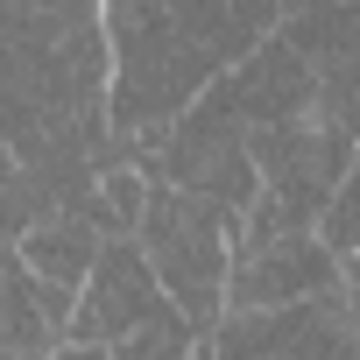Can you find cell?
<instances>
[{
    "label": "cell",
    "mask_w": 360,
    "mask_h": 360,
    "mask_svg": "<svg viewBox=\"0 0 360 360\" xmlns=\"http://www.w3.org/2000/svg\"><path fill=\"white\" fill-rule=\"evenodd\" d=\"M141 169L169 176V184H184V191H198V198H212L240 219L262 205V162H255V141H248V120H240L226 78L212 92H198L162 127V141L141 155Z\"/></svg>",
    "instance_id": "obj_4"
},
{
    "label": "cell",
    "mask_w": 360,
    "mask_h": 360,
    "mask_svg": "<svg viewBox=\"0 0 360 360\" xmlns=\"http://www.w3.org/2000/svg\"><path fill=\"white\" fill-rule=\"evenodd\" d=\"M184 8H191V22H198L233 64L283 29V0H184Z\"/></svg>",
    "instance_id": "obj_9"
},
{
    "label": "cell",
    "mask_w": 360,
    "mask_h": 360,
    "mask_svg": "<svg viewBox=\"0 0 360 360\" xmlns=\"http://www.w3.org/2000/svg\"><path fill=\"white\" fill-rule=\"evenodd\" d=\"M205 353H311V360H360V325L346 311V283L297 297V304H233Z\"/></svg>",
    "instance_id": "obj_5"
},
{
    "label": "cell",
    "mask_w": 360,
    "mask_h": 360,
    "mask_svg": "<svg viewBox=\"0 0 360 360\" xmlns=\"http://www.w3.org/2000/svg\"><path fill=\"white\" fill-rule=\"evenodd\" d=\"M318 233H325L339 255H360V148H353V162H346V176H339V191H332L325 212H318Z\"/></svg>",
    "instance_id": "obj_10"
},
{
    "label": "cell",
    "mask_w": 360,
    "mask_h": 360,
    "mask_svg": "<svg viewBox=\"0 0 360 360\" xmlns=\"http://www.w3.org/2000/svg\"><path fill=\"white\" fill-rule=\"evenodd\" d=\"M325 8H360V0H283V22H297V15H325Z\"/></svg>",
    "instance_id": "obj_11"
},
{
    "label": "cell",
    "mask_w": 360,
    "mask_h": 360,
    "mask_svg": "<svg viewBox=\"0 0 360 360\" xmlns=\"http://www.w3.org/2000/svg\"><path fill=\"white\" fill-rule=\"evenodd\" d=\"M71 339L106 346L113 360H184L205 353V332L191 325V311L169 297V283L155 276L141 233H113L78 290V325Z\"/></svg>",
    "instance_id": "obj_2"
},
{
    "label": "cell",
    "mask_w": 360,
    "mask_h": 360,
    "mask_svg": "<svg viewBox=\"0 0 360 360\" xmlns=\"http://www.w3.org/2000/svg\"><path fill=\"white\" fill-rule=\"evenodd\" d=\"M106 8H120V0H106Z\"/></svg>",
    "instance_id": "obj_13"
},
{
    "label": "cell",
    "mask_w": 360,
    "mask_h": 360,
    "mask_svg": "<svg viewBox=\"0 0 360 360\" xmlns=\"http://www.w3.org/2000/svg\"><path fill=\"white\" fill-rule=\"evenodd\" d=\"M106 29H113V134L120 155L141 162L176 113L233 71V57L191 22L184 0H120L106 8Z\"/></svg>",
    "instance_id": "obj_1"
},
{
    "label": "cell",
    "mask_w": 360,
    "mask_h": 360,
    "mask_svg": "<svg viewBox=\"0 0 360 360\" xmlns=\"http://www.w3.org/2000/svg\"><path fill=\"white\" fill-rule=\"evenodd\" d=\"M339 283H346V255L318 226H240L226 311L233 304H297V297H318Z\"/></svg>",
    "instance_id": "obj_6"
},
{
    "label": "cell",
    "mask_w": 360,
    "mask_h": 360,
    "mask_svg": "<svg viewBox=\"0 0 360 360\" xmlns=\"http://www.w3.org/2000/svg\"><path fill=\"white\" fill-rule=\"evenodd\" d=\"M78 325V290L43 276L15 240L0 262V360H50Z\"/></svg>",
    "instance_id": "obj_7"
},
{
    "label": "cell",
    "mask_w": 360,
    "mask_h": 360,
    "mask_svg": "<svg viewBox=\"0 0 360 360\" xmlns=\"http://www.w3.org/2000/svg\"><path fill=\"white\" fill-rule=\"evenodd\" d=\"M106 240H113V233H106L85 205H57V212H43L29 233H15V248H22L43 276H57V283H71V290H85V276H92V262H99Z\"/></svg>",
    "instance_id": "obj_8"
},
{
    "label": "cell",
    "mask_w": 360,
    "mask_h": 360,
    "mask_svg": "<svg viewBox=\"0 0 360 360\" xmlns=\"http://www.w3.org/2000/svg\"><path fill=\"white\" fill-rule=\"evenodd\" d=\"M240 212L148 176V212H141V248L155 262V276L169 283V297L191 311V325L212 339V325L226 318V283H233V248H240Z\"/></svg>",
    "instance_id": "obj_3"
},
{
    "label": "cell",
    "mask_w": 360,
    "mask_h": 360,
    "mask_svg": "<svg viewBox=\"0 0 360 360\" xmlns=\"http://www.w3.org/2000/svg\"><path fill=\"white\" fill-rule=\"evenodd\" d=\"M346 311H353V325H360V255H346Z\"/></svg>",
    "instance_id": "obj_12"
}]
</instances>
